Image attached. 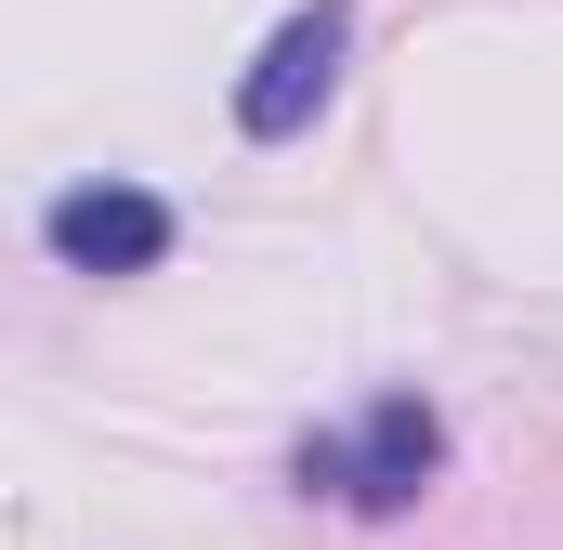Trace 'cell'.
Masks as SVG:
<instances>
[{
  "instance_id": "6da1fadb",
  "label": "cell",
  "mask_w": 563,
  "mask_h": 550,
  "mask_svg": "<svg viewBox=\"0 0 563 550\" xmlns=\"http://www.w3.org/2000/svg\"><path fill=\"white\" fill-rule=\"evenodd\" d=\"M432 459H445V419L420 394H380L354 432H301V485L341 498V512H407L432 485Z\"/></svg>"
},
{
  "instance_id": "7a4b0ae2",
  "label": "cell",
  "mask_w": 563,
  "mask_h": 550,
  "mask_svg": "<svg viewBox=\"0 0 563 550\" xmlns=\"http://www.w3.org/2000/svg\"><path fill=\"white\" fill-rule=\"evenodd\" d=\"M341 53H354V0H301L276 40H263V66L236 79V132H250V144H288L314 106H328Z\"/></svg>"
},
{
  "instance_id": "3957f363",
  "label": "cell",
  "mask_w": 563,
  "mask_h": 550,
  "mask_svg": "<svg viewBox=\"0 0 563 550\" xmlns=\"http://www.w3.org/2000/svg\"><path fill=\"white\" fill-rule=\"evenodd\" d=\"M53 263L66 275H144L170 263V197H144V184H79V197H53Z\"/></svg>"
}]
</instances>
